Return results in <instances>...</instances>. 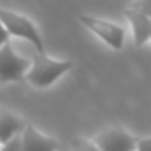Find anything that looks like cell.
Wrapping results in <instances>:
<instances>
[{
    "label": "cell",
    "instance_id": "6da1fadb",
    "mask_svg": "<svg viewBox=\"0 0 151 151\" xmlns=\"http://www.w3.org/2000/svg\"><path fill=\"white\" fill-rule=\"evenodd\" d=\"M71 68H73V62L68 59L60 60V59H52L46 53H37L30 62V68L25 75V80L32 87L46 89V87L53 86Z\"/></svg>",
    "mask_w": 151,
    "mask_h": 151
},
{
    "label": "cell",
    "instance_id": "7a4b0ae2",
    "mask_svg": "<svg viewBox=\"0 0 151 151\" xmlns=\"http://www.w3.org/2000/svg\"><path fill=\"white\" fill-rule=\"evenodd\" d=\"M0 20H2V23L6 25V29L11 36L29 41L36 48L37 53H45V43L41 39L37 27L34 25V22L30 18H27L20 13L9 11L6 7H0Z\"/></svg>",
    "mask_w": 151,
    "mask_h": 151
},
{
    "label": "cell",
    "instance_id": "3957f363",
    "mask_svg": "<svg viewBox=\"0 0 151 151\" xmlns=\"http://www.w3.org/2000/svg\"><path fill=\"white\" fill-rule=\"evenodd\" d=\"M30 62L32 60H29L27 57L18 55L9 41L2 45L0 46V84L25 80Z\"/></svg>",
    "mask_w": 151,
    "mask_h": 151
},
{
    "label": "cell",
    "instance_id": "277c9868",
    "mask_svg": "<svg viewBox=\"0 0 151 151\" xmlns=\"http://www.w3.org/2000/svg\"><path fill=\"white\" fill-rule=\"evenodd\" d=\"M80 23L91 30L94 36H98L105 45H109L114 50H121L124 45V29L114 22L109 20H101L96 16H89V14H80L78 16Z\"/></svg>",
    "mask_w": 151,
    "mask_h": 151
},
{
    "label": "cell",
    "instance_id": "5b68a950",
    "mask_svg": "<svg viewBox=\"0 0 151 151\" xmlns=\"http://www.w3.org/2000/svg\"><path fill=\"white\" fill-rule=\"evenodd\" d=\"M101 151H135L137 139L123 128H107L93 139Z\"/></svg>",
    "mask_w": 151,
    "mask_h": 151
},
{
    "label": "cell",
    "instance_id": "8992f818",
    "mask_svg": "<svg viewBox=\"0 0 151 151\" xmlns=\"http://www.w3.org/2000/svg\"><path fill=\"white\" fill-rule=\"evenodd\" d=\"M22 142L25 151H57L59 149V142L53 137L43 135L32 124H27L25 130L22 132Z\"/></svg>",
    "mask_w": 151,
    "mask_h": 151
},
{
    "label": "cell",
    "instance_id": "52a82bcc",
    "mask_svg": "<svg viewBox=\"0 0 151 151\" xmlns=\"http://www.w3.org/2000/svg\"><path fill=\"white\" fill-rule=\"evenodd\" d=\"M130 25H132V32H133V43L137 46H142L149 41L151 36V16H146L142 13L126 9L124 11Z\"/></svg>",
    "mask_w": 151,
    "mask_h": 151
},
{
    "label": "cell",
    "instance_id": "ba28073f",
    "mask_svg": "<svg viewBox=\"0 0 151 151\" xmlns=\"http://www.w3.org/2000/svg\"><path fill=\"white\" fill-rule=\"evenodd\" d=\"M27 123L18 117L16 114L6 110V109H0V142H7L11 140L13 137L20 135L23 130H25Z\"/></svg>",
    "mask_w": 151,
    "mask_h": 151
},
{
    "label": "cell",
    "instance_id": "9c48e42d",
    "mask_svg": "<svg viewBox=\"0 0 151 151\" xmlns=\"http://www.w3.org/2000/svg\"><path fill=\"white\" fill-rule=\"evenodd\" d=\"M71 151H101V149L98 147V144L94 140L78 137V139L71 140Z\"/></svg>",
    "mask_w": 151,
    "mask_h": 151
},
{
    "label": "cell",
    "instance_id": "30bf717a",
    "mask_svg": "<svg viewBox=\"0 0 151 151\" xmlns=\"http://www.w3.org/2000/svg\"><path fill=\"white\" fill-rule=\"evenodd\" d=\"M128 9L142 13L146 16H151V0H133V2L128 6Z\"/></svg>",
    "mask_w": 151,
    "mask_h": 151
},
{
    "label": "cell",
    "instance_id": "8fae6325",
    "mask_svg": "<svg viewBox=\"0 0 151 151\" xmlns=\"http://www.w3.org/2000/svg\"><path fill=\"white\" fill-rule=\"evenodd\" d=\"M0 151H25L23 149V142H22V133L16 135V137H13L11 140L4 142L2 147H0Z\"/></svg>",
    "mask_w": 151,
    "mask_h": 151
},
{
    "label": "cell",
    "instance_id": "7c38bea8",
    "mask_svg": "<svg viewBox=\"0 0 151 151\" xmlns=\"http://www.w3.org/2000/svg\"><path fill=\"white\" fill-rule=\"evenodd\" d=\"M135 151H151V137L137 139V149Z\"/></svg>",
    "mask_w": 151,
    "mask_h": 151
},
{
    "label": "cell",
    "instance_id": "4fadbf2b",
    "mask_svg": "<svg viewBox=\"0 0 151 151\" xmlns=\"http://www.w3.org/2000/svg\"><path fill=\"white\" fill-rule=\"evenodd\" d=\"M9 32H7V29H6V25L2 23V20H0V46L2 45H6L7 41H9Z\"/></svg>",
    "mask_w": 151,
    "mask_h": 151
},
{
    "label": "cell",
    "instance_id": "5bb4252c",
    "mask_svg": "<svg viewBox=\"0 0 151 151\" xmlns=\"http://www.w3.org/2000/svg\"><path fill=\"white\" fill-rule=\"evenodd\" d=\"M0 147H2V142H0Z\"/></svg>",
    "mask_w": 151,
    "mask_h": 151
},
{
    "label": "cell",
    "instance_id": "9a60e30c",
    "mask_svg": "<svg viewBox=\"0 0 151 151\" xmlns=\"http://www.w3.org/2000/svg\"><path fill=\"white\" fill-rule=\"evenodd\" d=\"M149 41H151V36H149Z\"/></svg>",
    "mask_w": 151,
    "mask_h": 151
}]
</instances>
